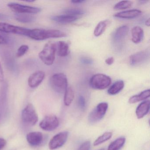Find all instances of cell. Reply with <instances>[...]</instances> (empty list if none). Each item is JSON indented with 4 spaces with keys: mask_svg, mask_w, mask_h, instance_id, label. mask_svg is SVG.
Returning <instances> with one entry per match:
<instances>
[{
    "mask_svg": "<svg viewBox=\"0 0 150 150\" xmlns=\"http://www.w3.org/2000/svg\"><path fill=\"white\" fill-rule=\"evenodd\" d=\"M6 144L7 142L6 139L0 138V150L3 149L6 146Z\"/></svg>",
    "mask_w": 150,
    "mask_h": 150,
    "instance_id": "cell-34",
    "label": "cell"
},
{
    "mask_svg": "<svg viewBox=\"0 0 150 150\" xmlns=\"http://www.w3.org/2000/svg\"><path fill=\"white\" fill-rule=\"evenodd\" d=\"M145 25L147 27H150V18L147 19L145 22Z\"/></svg>",
    "mask_w": 150,
    "mask_h": 150,
    "instance_id": "cell-38",
    "label": "cell"
},
{
    "mask_svg": "<svg viewBox=\"0 0 150 150\" xmlns=\"http://www.w3.org/2000/svg\"></svg>",
    "mask_w": 150,
    "mask_h": 150,
    "instance_id": "cell-42",
    "label": "cell"
},
{
    "mask_svg": "<svg viewBox=\"0 0 150 150\" xmlns=\"http://www.w3.org/2000/svg\"><path fill=\"white\" fill-rule=\"evenodd\" d=\"M108 24V21H102L99 23L94 31L95 36L99 37L102 35L103 33L105 31Z\"/></svg>",
    "mask_w": 150,
    "mask_h": 150,
    "instance_id": "cell-25",
    "label": "cell"
},
{
    "mask_svg": "<svg viewBox=\"0 0 150 150\" xmlns=\"http://www.w3.org/2000/svg\"><path fill=\"white\" fill-rule=\"evenodd\" d=\"M150 102L149 100L144 101L138 106L136 110V115L138 119H141L147 115L150 110Z\"/></svg>",
    "mask_w": 150,
    "mask_h": 150,
    "instance_id": "cell-17",
    "label": "cell"
},
{
    "mask_svg": "<svg viewBox=\"0 0 150 150\" xmlns=\"http://www.w3.org/2000/svg\"><path fill=\"white\" fill-rule=\"evenodd\" d=\"M65 14L69 15L80 18L85 14V11L80 8H70L64 11Z\"/></svg>",
    "mask_w": 150,
    "mask_h": 150,
    "instance_id": "cell-27",
    "label": "cell"
},
{
    "mask_svg": "<svg viewBox=\"0 0 150 150\" xmlns=\"http://www.w3.org/2000/svg\"><path fill=\"white\" fill-rule=\"evenodd\" d=\"M84 0H78V1H71V2L73 4H81V3H83L85 2Z\"/></svg>",
    "mask_w": 150,
    "mask_h": 150,
    "instance_id": "cell-37",
    "label": "cell"
},
{
    "mask_svg": "<svg viewBox=\"0 0 150 150\" xmlns=\"http://www.w3.org/2000/svg\"><path fill=\"white\" fill-rule=\"evenodd\" d=\"M126 139L124 137L117 139L110 143L108 147V150H120L125 144Z\"/></svg>",
    "mask_w": 150,
    "mask_h": 150,
    "instance_id": "cell-22",
    "label": "cell"
},
{
    "mask_svg": "<svg viewBox=\"0 0 150 150\" xmlns=\"http://www.w3.org/2000/svg\"><path fill=\"white\" fill-rule=\"evenodd\" d=\"M142 13L141 10L132 9L117 13L114 15V16L120 19H132L138 17Z\"/></svg>",
    "mask_w": 150,
    "mask_h": 150,
    "instance_id": "cell-16",
    "label": "cell"
},
{
    "mask_svg": "<svg viewBox=\"0 0 150 150\" xmlns=\"http://www.w3.org/2000/svg\"><path fill=\"white\" fill-rule=\"evenodd\" d=\"M22 119L26 124L34 125L38 122V116L35 109L31 103H29L22 112Z\"/></svg>",
    "mask_w": 150,
    "mask_h": 150,
    "instance_id": "cell-5",
    "label": "cell"
},
{
    "mask_svg": "<svg viewBox=\"0 0 150 150\" xmlns=\"http://www.w3.org/2000/svg\"><path fill=\"white\" fill-rule=\"evenodd\" d=\"M28 143L32 146H38L43 141V135L40 132H33L27 134L26 137Z\"/></svg>",
    "mask_w": 150,
    "mask_h": 150,
    "instance_id": "cell-14",
    "label": "cell"
},
{
    "mask_svg": "<svg viewBox=\"0 0 150 150\" xmlns=\"http://www.w3.org/2000/svg\"><path fill=\"white\" fill-rule=\"evenodd\" d=\"M29 47L27 45H21L18 50L16 53V56L18 58L21 57L27 53L28 51Z\"/></svg>",
    "mask_w": 150,
    "mask_h": 150,
    "instance_id": "cell-29",
    "label": "cell"
},
{
    "mask_svg": "<svg viewBox=\"0 0 150 150\" xmlns=\"http://www.w3.org/2000/svg\"><path fill=\"white\" fill-rule=\"evenodd\" d=\"M74 98V93L71 87H67L64 93V103L66 106H69L73 101Z\"/></svg>",
    "mask_w": 150,
    "mask_h": 150,
    "instance_id": "cell-23",
    "label": "cell"
},
{
    "mask_svg": "<svg viewBox=\"0 0 150 150\" xmlns=\"http://www.w3.org/2000/svg\"><path fill=\"white\" fill-rule=\"evenodd\" d=\"M56 53L60 57L67 56L69 53V45L64 41H59L56 43Z\"/></svg>",
    "mask_w": 150,
    "mask_h": 150,
    "instance_id": "cell-19",
    "label": "cell"
},
{
    "mask_svg": "<svg viewBox=\"0 0 150 150\" xmlns=\"http://www.w3.org/2000/svg\"><path fill=\"white\" fill-rule=\"evenodd\" d=\"M25 2H28V3H33V2H35V1H33V0H27V1H25Z\"/></svg>",
    "mask_w": 150,
    "mask_h": 150,
    "instance_id": "cell-39",
    "label": "cell"
},
{
    "mask_svg": "<svg viewBox=\"0 0 150 150\" xmlns=\"http://www.w3.org/2000/svg\"><path fill=\"white\" fill-rule=\"evenodd\" d=\"M91 146V144L89 141H86L82 143L78 150H89Z\"/></svg>",
    "mask_w": 150,
    "mask_h": 150,
    "instance_id": "cell-30",
    "label": "cell"
},
{
    "mask_svg": "<svg viewBox=\"0 0 150 150\" xmlns=\"http://www.w3.org/2000/svg\"><path fill=\"white\" fill-rule=\"evenodd\" d=\"M59 124L58 118L55 115H50L45 116L39 124L41 129L46 131H52L56 129Z\"/></svg>",
    "mask_w": 150,
    "mask_h": 150,
    "instance_id": "cell-9",
    "label": "cell"
},
{
    "mask_svg": "<svg viewBox=\"0 0 150 150\" xmlns=\"http://www.w3.org/2000/svg\"><path fill=\"white\" fill-rule=\"evenodd\" d=\"M66 34L58 30L33 29H30L28 37L35 41H43L49 38L65 37Z\"/></svg>",
    "mask_w": 150,
    "mask_h": 150,
    "instance_id": "cell-1",
    "label": "cell"
},
{
    "mask_svg": "<svg viewBox=\"0 0 150 150\" xmlns=\"http://www.w3.org/2000/svg\"><path fill=\"white\" fill-rule=\"evenodd\" d=\"M8 7L16 14H36L40 13L42 9L40 8L21 5L19 3L11 2L8 4Z\"/></svg>",
    "mask_w": 150,
    "mask_h": 150,
    "instance_id": "cell-6",
    "label": "cell"
},
{
    "mask_svg": "<svg viewBox=\"0 0 150 150\" xmlns=\"http://www.w3.org/2000/svg\"><path fill=\"white\" fill-rule=\"evenodd\" d=\"M50 84L55 92L59 93H64L68 85L66 75L61 73L55 74L50 79Z\"/></svg>",
    "mask_w": 150,
    "mask_h": 150,
    "instance_id": "cell-3",
    "label": "cell"
},
{
    "mask_svg": "<svg viewBox=\"0 0 150 150\" xmlns=\"http://www.w3.org/2000/svg\"><path fill=\"white\" fill-rule=\"evenodd\" d=\"M139 3H141V4H144V3H146V2H147V1H139Z\"/></svg>",
    "mask_w": 150,
    "mask_h": 150,
    "instance_id": "cell-40",
    "label": "cell"
},
{
    "mask_svg": "<svg viewBox=\"0 0 150 150\" xmlns=\"http://www.w3.org/2000/svg\"><path fill=\"white\" fill-rule=\"evenodd\" d=\"M80 61L82 64L85 65L92 64L93 62L92 59L86 57H82L81 58Z\"/></svg>",
    "mask_w": 150,
    "mask_h": 150,
    "instance_id": "cell-32",
    "label": "cell"
},
{
    "mask_svg": "<svg viewBox=\"0 0 150 150\" xmlns=\"http://www.w3.org/2000/svg\"><path fill=\"white\" fill-rule=\"evenodd\" d=\"M68 137V132L67 131L62 132L56 134L49 142L50 150H56L62 147L65 144Z\"/></svg>",
    "mask_w": 150,
    "mask_h": 150,
    "instance_id": "cell-10",
    "label": "cell"
},
{
    "mask_svg": "<svg viewBox=\"0 0 150 150\" xmlns=\"http://www.w3.org/2000/svg\"><path fill=\"white\" fill-rule=\"evenodd\" d=\"M78 103H79V106L82 109L85 108L86 106V102L84 96H79Z\"/></svg>",
    "mask_w": 150,
    "mask_h": 150,
    "instance_id": "cell-31",
    "label": "cell"
},
{
    "mask_svg": "<svg viewBox=\"0 0 150 150\" xmlns=\"http://www.w3.org/2000/svg\"><path fill=\"white\" fill-rule=\"evenodd\" d=\"M0 118H1V115H0Z\"/></svg>",
    "mask_w": 150,
    "mask_h": 150,
    "instance_id": "cell-41",
    "label": "cell"
},
{
    "mask_svg": "<svg viewBox=\"0 0 150 150\" xmlns=\"http://www.w3.org/2000/svg\"><path fill=\"white\" fill-rule=\"evenodd\" d=\"M79 17L67 14L54 16L51 17L52 21L60 24H67L71 23L79 19Z\"/></svg>",
    "mask_w": 150,
    "mask_h": 150,
    "instance_id": "cell-15",
    "label": "cell"
},
{
    "mask_svg": "<svg viewBox=\"0 0 150 150\" xmlns=\"http://www.w3.org/2000/svg\"><path fill=\"white\" fill-rule=\"evenodd\" d=\"M112 136V132H105L101 136H100L99 137L96 139V140L94 141L93 145L94 146L99 145L104 142L108 140L111 138Z\"/></svg>",
    "mask_w": 150,
    "mask_h": 150,
    "instance_id": "cell-26",
    "label": "cell"
},
{
    "mask_svg": "<svg viewBox=\"0 0 150 150\" xmlns=\"http://www.w3.org/2000/svg\"><path fill=\"white\" fill-rule=\"evenodd\" d=\"M108 107V104L106 102L99 103L90 113L88 120L90 124H95L100 121L105 116Z\"/></svg>",
    "mask_w": 150,
    "mask_h": 150,
    "instance_id": "cell-7",
    "label": "cell"
},
{
    "mask_svg": "<svg viewBox=\"0 0 150 150\" xmlns=\"http://www.w3.org/2000/svg\"><path fill=\"white\" fill-rule=\"evenodd\" d=\"M4 80V73L1 66V63L0 62V82H2Z\"/></svg>",
    "mask_w": 150,
    "mask_h": 150,
    "instance_id": "cell-33",
    "label": "cell"
},
{
    "mask_svg": "<svg viewBox=\"0 0 150 150\" xmlns=\"http://www.w3.org/2000/svg\"><path fill=\"white\" fill-rule=\"evenodd\" d=\"M7 43L6 39L0 34V45H6Z\"/></svg>",
    "mask_w": 150,
    "mask_h": 150,
    "instance_id": "cell-36",
    "label": "cell"
},
{
    "mask_svg": "<svg viewBox=\"0 0 150 150\" xmlns=\"http://www.w3.org/2000/svg\"><path fill=\"white\" fill-rule=\"evenodd\" d=\"M114 62V59L113 57L108 58L105 60V63L108 65L112 64Z\"/></svg>",
    "mask_w": 150,
    "mask_h": 150,
    "instance_id": "cell-35",
    "label": "cell"
},
{
    "mask_svg": "<svg viewBox=\"0 0 150 150\" xmlns=\"http://www.w3.org/2000/svg\"><path fill=\"white\" fill-rule=\"evenodd\" d=\"M45 77V74L43 71H37L29 77L28 85L31 88H36L43 82Z\"/></svg>",
    "mask_w": 150,
    "mask_h": 150,
    "instance_id": "cell-11",
    "label": "cell"
},
{
    "mask_svg": "<svg viewBox=\"0 0 150 150\" xmlns=\"http://www.w3.org/2000/svg\"><path fill=\"white\" fill-rule=\"evenodd\" d=\"M150 89L144 90L139 94L133 96L129 100V103L131 104L136 103L141 101L144 100L150 97Z\"/></svg>",
    "mask_w": 150,
    "mask_h": 150,
    "instance_id": "cell-20",
    "label": "cell"
},
{
    "mask_svg": "<svg viewBox=\"0 0 150 150\" xmlns=\"http://www.w3.org/2000/svg\"><path fill=\"white\" fill-rule=\"evenodd\" d=\"M131 36L132 41L134 43H139L144 38V30L140 27H134L131 30Z\"/></svg>",
    "mask_w": 150,
    "mask_h": 150,
    "instance_id": "cell-18",
    "label": "cell"
},
{
    "mask_svg": "<svg viewBox=\"0 0 150 150\" xmlns=\"http://www.w3.org/2000/svg\"><path fill=\"white\" fill-rule=\"evenodd\" d=\"M111 82L110 77L105 74H97L91 77L89 85L94 89L103 90L107 88L110 85Z\"/></svg>",
    "mask_w": 150,
    "mask_h": 150,
    "instance_id": "cell-4",
    "label": "cell"
},
{
    "mask_svg": "<svg viewBox=\"0 0 150 150\" xmlns=\"http://www.w3.org/2000/svg\"><path fill=\"white\" fill-rule=\"evenodd\" d=\"M124 86V82L123 81H117L108 89V94L110 95H115L123 89Z\"/></svg>",
    "mask_w": 150,
    "mask_h": 150,
    "instance_id": "cell-21",
    "label": "cell"
},
{
    "mask_svg": "<svg viewBox=\"0 0 150 150\" xmlns=\"http://www.w3.org/2000/svg\"><path fill=\"white\" fill-rule=\"evenodd\" d=\"M129 30V27L127 25H123L117 28L113 35V40L115 43L122 42L127 36Z\"/></svg>",
    "mask_w": 150,
    "mask_h": 150,
    "instance_id": "cell-13",
    "label": "cell"
},
{
    "mask_svg": "<svg viewBox=\"0 0 150 150\" xmlns=\"http://www.w3.org/2000/svg\"><path fill=\"white\" fill-rule=\"evenodd\" d=\"M133 2L130 1H122L117 3L114 7L115 10H124L129 8L132 6Z\"/></svg>",
    "mask_w": 150,
    "mask_h": 150,
    "instance_id": "cell-28",
    "label": "cell"
},
{
    "mask_svg": "<svg viewBox=\"0 0 150 150\" xmlns=\"http://www.w3.org/2000/svg\"><path fill=\"white\" fill-rule=\"evenodd\" d=\"M56 45L55 43L49 42L44 46L38 54L41 61L47 66L53 64L56 58Z\"/></svg>",
    "mask_w": 150,
    "mask_h": 150,
    "instance_id": "cell-2",
    "label": "cell"
},
{
    "mask_svg": "<svg viewBox=\"0 0 150 150\" xmlns=\"http://www.w3.org/2000/svg\"><path fill=\"white\" fill-rule=\"evenodd\" d=\"M15 18L16 21L22 23H30L34 21L35 17L28 14H16Z\"/></svg>",
    "mask_w": 150,
    "mask_h": 150,
    "instance_id": "cell-24",
    "label": "cell"
},
{
    "mask_svg": "<svg viewBox=\"0 0 150 150\" xmlns=\"http://www.w3.org/2000/svg\"><path fill=\"white\" fill-rule=\"evenodd\" d=\"M149 53L146 51H142L132 54L129 57L130 64L132 66L139 65L146 61Z\"/></svg>",
    "mask_w": 150,
    "mask_h": 150,
    "instance_id": "cell-12",
    "label": "cell"
},
{
    "mask_svg": "<svg viewBox=\"0 0 150 150\" xmlns=\"http://www.w3.org/2000/svg\"><path fill=\"white\" fill-rule=\"evenodd\" d=\"M30 29L19 27L5 22H0V32L28 37Z\"/></svg>",
    "mask_w": 150,
    "mask_h": 150,
    "instance_id": "cell-8",
    "label": "cell"
}]
</instances>
